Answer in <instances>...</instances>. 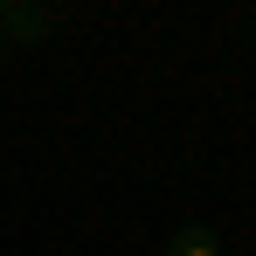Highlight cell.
<instances>
[{
	"instance_id": "cell-1",
	"label": "cell",
	"mask_w": 256,
	"mask_h": 256,
	"mask_svg": "<svg viewBox=\"0 0 256 256\" xmlns=\"http://www.w3.org/2000/svg\"><path fill=\"white\" fill-rule=\"evenodd\" d=\"M48 28H56V14H48V7H35V0H7V7H0V70H7V56H14V48L42 42Z\"/></svg>"
},
{
	"instance_id": "cell-2",
	"label": "cell",
	"mask_w": 256,
	"mask_h": 256,
	"mask_svg": "<svg viewBox=\"0 0 256 256\" xmlns=\"http://www.w3.org/2000/svg\"><path fill=\"white\" fill-rule=\"evenodd\" d=\"M166 256H222V228L214 222H187L166 236Z\"/></svg>"
}]
</instances>
